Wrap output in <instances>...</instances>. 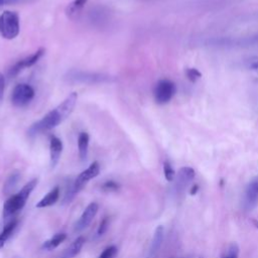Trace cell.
<instances>
[{
  "label": "cell",
  "instance_id": "6da1fadb",
  "mask_svg": "<svg viewBox=\"0 0 258 258\" xmlns=\"http://www.w3.org/2000/svg\"><path fill=\"white\" fill-rule=\"evenodd\" d=\"M78 100L76 92L71 93L57 107L46 113L40 120L32 124L28 129L29 136H35L59 125L73 112Z\"/></svg>",
  "mask_w": 258,
  "mask_h": 258
},
{
  "label": "cell",
  "instance_id": "7a4b0ae2",
  "mask_svg": "<svg viewBox=\"0 0 258 258\" xmlns=\"http://www.w3.org/2000/svg\"><path fill=\"white\" fill-rule=\"evenodd\" d=\"M37 178H33L30 181H28L18 194L11 196L3 205V218H9L10 216L14 215L16 212L21 210L26 200L29 198L31 191L34 189V187L37 184Z\"/></svg>",
  "mask_w": 258,
  "mask_h": 258
},
{
  "label": "cell",
  "instance_id": "3957f363",
  "mask_svg": "<svg viewBox=\"0 0 258 258\" xmlns=\"http://www.w3.org/2000/svg\"><path fill=\"white\" fill-rule=\"evenodd\" d=\"M19 15L15 11L5 10L0 14V35L5 39H13L19 33Z\"/></svg>",
  "mask_w": 258,
  "mask_h": 258
},
{
  "label": "cell",
  "instance_id": "277c9868",
  "mask_svg": "<svg viewBox=\"0 0 258 258\" xmlns=\"http://www.w3.org/2000/svg\"><path fill=\"white\" fill-rule=\"evenodd\" d=\"M34 89L25 83L18 84L14 87L11 94V103L15 107H24L34 97Z\"/></svg>",
  "mask_w": 258,
  "mask_h": 258
},
{
  "label": "cell",
  "instance_id": "5b68a950",
  "mask_svg": "<svg viewBox=\"0 0 258 258\" xmlns=\"http://www.w3.org/2000/svg\"><path fill=\"white\" fill-rule=\"evenodd\" d=\"M175 91L176 88L174 83L169 80H160L156 83L153 90L154 100L157 104H166L171 100V98L175 94Z\"/></svg>",
  "mask_w": 258,
  "mask_h": 258
},
{
  "label": "cell",
  "instance_id": "8992f818",
  "mask_svg": "<svg viewBox=\"0 0 258 258\" xmlns=\"http://www.w3.org/2000/svg\"><path fill=\"white\" fill-rule=\"evenodd\" d=\"M44 52H45V48L40 47V48H38L36 51H34L33 53L29 54L28 56H26V57H24V58L18 60L17 62H15V63L9 69V71H8V76H9L10 78H14V77H16L22 70H24L25 68H29V67L35 64V63L39 60V58L44 54Z\"/></svg>",
  "mask_w": 258,
  "mask_h": 258
},
{
  "label": "cell",
  "instance_id": "52a82bcc",
  "mask_svg": "<svg viewBox=\"0 0 258 258\" xmlns=\"http://www.w3.org/2000/svg\"><path fill=\"white\" fill-rule=\"evenodd\" d=\"M100 173V164L98 161H94L89 165L88 168H86L84 171H82L76 178V180L73 183L74 189L76 194H78L85 185L86 183L91 180L92 178L96 177Z\"/></svg>",
  "mask_w": 258,
  "mask_h": 258
},
{
  "label": "cell",
  "instance_id": "ba28073f",
  "mask_svg": "<svg viewBox=\"0 0 258 258\" xmlns=\"http://www.w3.org/2000/svg\"><path fill=\"white\" fill-rule=\"evenodd\" d=\"M98 210H99V205L97 203L93 202L89 204L76 224V231H82L85 228H87L91 224L95 216L97 215Z\"/></svg>",
  "mask_w": 258,
  "mask_h": 258
},
{
  "label": "cell",
  "instance_id": "9c48e42d",
  "mask_svg": "<svg viewBox=\"0 0 258 258\" xmlns=\"http://www.w3.org/2000/svg\"><path fill=\"white\" fill-rule=\"evenodd\" d=\"M196 172L194 170V168L188 167V166H184L181 167L178 172H177V176H176V189L177 191H182L187 184L195 178Z\"/></svg>",
  "mask_w": 258,
  "mask_h": 258
},
{
  "label": "cell",
  "instance_id": "30bf717a",
  "mask_svg": "<svg viewBox=\"0 0 258 258\" xmlns=\"http://www.w3.org/2000/svg\"><path fill=\"white\" fill-rule=\"evenodd\" d=\"M62 152V142L56 136H51L49 139V156H50V166L55 167Z\"/></svg>",
  "mask_w": 258,
  "mask_h": 258
},
{
  "label": "cell",
  "instance_id": "8fae6325",
  "mask_svg": "<svg viewBox=\"0 0 258 258\" xmlns=\"http://www.w3.org/2000/svg\"><path fill=\"white\" fill-rule=\"evenodd\" d=\"M70 76V78L74 79L75 81L82 83H100L108 81L110 79L108 76H103L100 74H89L83 72H73V74Z\"/></svg>",
  "mask_w": 258,
  "mask_h": 258
},
{
  "label": "cell",
  "instance_id": "7c38bea8",
  "mask_svg": "<svg viewBox=\"0 0 258 258\" xmlns=\"http://www.w3.org/2000/svg\"><path fill=\"white\" fill-rule=\"evenodd\" d=\"M258 203V179H253L247 186L245 192V204L248 209H252Z\"/></svg>",
  "mask_w": 258,
  "mask_h": 258
},
{
  "label": "cell",
  "instance_id": "4fadbf2b",
  "mask_svg": "<svg viewBox=\"0 0 258 258\" xmlns=\"http://www.w3.org/2000/svg\"><path fill=\"white\" fill-rule=\"evenodd\" d=\"M85 244V238L83 236L78 237L62 253L58 258H74L77 256Z\"/></svg>",
  "mask_w": 258,
  "mask_h": 258
},
{
  "label": "cell",
  "instance_id": "5bb4252c",
  "mask_svg": "<svg viewBox=\"0 0 258 258\" xmlns=\"http://www.w3.org/2000/svg\"><path fill=\"white\" fill-rule=\"evenodd\" d=\"M59 198V187L55 186L53 187L50 191H48L36 205L35 207L38 209L41 208H46V207H50L52 205H54L57 200Z\"/></svg>",
  "mask_w": 258,
  "mask_h": 258
},
{
  "label": "cell",
  "instance_id": "9a60e30c",
  "mask_svg": "<svg viewBox=\"0 0 258 258\" xmlns=\"http://www.w3.org/2000/svg\"><path fill=\"white\" fill-rule=\"evenodd\" d=\"M162 241H163V227L158 226L155 229V232H154V235H153L151 248H150V251H149V257L150 258L155 257V255L157 254V252L159 251V249L161 247Z\"/></svg>",
  "mask_w": 258,
  "mask_h": 258
},
{
  "label": "cell",
  "instance_id": "2e32d148",
  "mask_svg": "<svg viewBox=\"0 0 258 258\" xmlns=\"http://www.w3.org/2000/svg\"><path fill=\"white\" fill-rule=\"evenodd\" d=\"M89 141L90 136L87 132H81L78 137V148H79V156L82 161L87 159L88 149H89Z\"/></svg>",
  "mask_w": 258,
  "mask_h": 258
},
{
  "label": "cell",
  "instance_id": "e0dca14e",
  "mask_svg": "<svg viewBox=\"0 0 258 258\" xmlns=\"http://www.w3.org/2000/svg\"><path fill=\"white\" fill-rule=\"evenodd\" d=\"M88 0H74L72 3H70L66 9V13L68 17L75 19L79 16L81 10L85 6Z\"/></svg>",
  "mask_w": 258,
  "mask_h": 258
},
{
  "label": "cell",
  "instance_id": "ac0fdd59",
  "mask_svg": "<svg viewBox=\"0 0 258 258\" xmlns=\"http://www.w3.org/2000/svg\"><path fill=\"white\" fill-rule=\"evenodd\" d=\"M66 239H67V234L66 233H56L54 236H52L50 239L46 240L42 244V249L46 250V251H51L54 248H56Z\"/></svg>",
  "mask_w": 258,
  "mask_h": 258
},
{
  "label": "cell",
  "instance_id": "d6986e66",
  "mask_svg": "<svg viewBox=\"0 0 258 258\" xmlns=\"http://www.w3.org/2000/svg\"><path fill=\"white\" fill-rule=\"evenodd\" d=\"M19 177H20V174H19V172H17V171L11 173V174L8 176L7 180H6L5 183H4V187H3V191H4L6 195L9 194V192L15 187V185L17 184V182H18V180H19Z\"/></svg>",
  "mask_w": 258,
  "mask_h": 258
},
{
  "label": "cell",
  "instance_id": "ffe728a7",
  "mask_svg": "<svg viewBox=\"0 0 258 258\" xmlns=\"http://www.w3.org/2000/svg\"><path fill=\"white\" fill-rule=\"evenodd\" d=\"M17 224H18V221H17L16 219L11 220V221L6 225V226H4V228H3L2 232L0 233V236H1L3 239L7 240V239L11 236V234L13 233V231L15 230V228H16V226H17Z\"/></svg>",
  "mask_w": 258,
  "mask_h": 258
},
{
  "label": "cell",
  "instance_id": "44dd1931",
  "mask_svg": "<svg viewBox=\"0 0 258 258\" xmlns=\"http://www.w3.org/2000/svg\"><path fill=\"white\" fill-rule=\"evenodd\" d=\"M163 173H164V176H165L166 180L172 181L174 179L175 172H174V169L172 168L171 164L168 161L163 162Z\"/></svg>",
  "mask_w": 258,
  "mask_h": 258
},
{
  "label": "cell",
  "instance_id": "7402d4cb",
  "mask_svg": "<svg viewBox=\"0 0 258 258\" xmlns=\"http://www.w3.org/2000/svg\"><path fill=\"white\" fill-rule=\"evenodd\" d=\"M120 188L119 183L114 180H108L102 184V190L105 192H113L117 191Z\"/></svg>",
  "mask_w": 258,
  "mask_h": 258
},
{
  "label": "cell",
  "instance_id": "603a6c76",
  "mask_svg": "<svg viewBox=\"0 0 258 258\" xmlns=\"http://www.w3.org/2000/svg\"><path fill=\"white\" fill-rule=\"evenodd\" d=\"M118 249L116 246H109L107 247L98 258H114L117 255Z\"/></svg>",
  "mask_w": 258,
  "mask_h": 258
},
{
  "label": "cell",
  "instance_id": "cb8c5ba5",
  "mask_svg": "<svg viewBox=\"0 0 258 258\" xmlns=\"http://www.w3.org/2000/svg\"><path fill=\"white\" fill-rule=\"evenodd\" d=\"M186 77L190 82H196L202 75L197 69H186L185 71Z\"/></svg>",
  "mask_w": 258,
  "mask_h": 258
},
{
  "label": "cell",
  "instance_id": "d4e9b609",
  "mask_svg": "<svg viewBox=\"0 0 258 258\" xmlns=\"http://www.w3.org/2000/svg\"><path fill=\"white\" fill-rule=\"evenodd\" d=\"M238 254H239V247L236 243H233L229 247L228 255L225 258H238Z\"/></svg>",
  "mask_w": 258,
  "mask_h": 258
},
{
  "label": "cell",
  "instance_id": "484cf974",
  "mask_svg": "<svg viewBox=\"0 0 258 258\" xmlns=\"http://www.w3.org/2000/svg\"><path fill=\"white\" fill-rule=\"evenodd\" d=\"M108 226H109V220H108V218H104L101 221L100 225H99V228H98V231H97L98 235H103L107 231Z\"/></svg>",
  "mask_w": 258,
  "mask_h": 258
},
{
  "label": "cell",
  "instance_id": "4316f807",
  "mask_svg": "<svg viewBox=\"0 0 258 258\" xmlns=\"http://www.w3.org/2000/svg\"><path fill=\"white\" fill-rule=\"evenodd\" d=\"M4 90H5V78H4V76L0 73V101L3 99Z\"/></svg>",
  "mask_w": 258,
  "mask_h": 258
},
{
  "label": "cell",
  "instance_id": "83f0119b",
  "mask_svg": "<svg viewBox=\"0 0 258 258\" xmlns=\"http://www.w3.org/2000/svg\"><path fill=\"white\" fill-rule=\"evenodd\" d=\"M21 0H0V7L4 6V5H9L12 3H17L20 2Z\"/></svg>",
  "mask_w": 258,
  "mask_h": 258
},
{
  "label": "cell",
  "instance_id": "f1b7e54d",
  "mask_svg": "<svg viewBox=\"0 0 258 258\" xmlns=\"http://www.w3.org/2000/svg\"><path fill=\"white\" fill-rule=\"evenodd\" d=\"M6 242V240L5 239H3L1 236H0V249L4 246V243Z\"/></svg>",
  "mask_w": 258,
  "mask_h": 258
}]
</instances>
